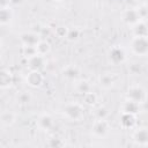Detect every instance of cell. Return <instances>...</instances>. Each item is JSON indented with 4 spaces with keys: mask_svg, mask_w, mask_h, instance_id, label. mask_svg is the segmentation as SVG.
<instances>
[{
    "mask_svg": "<svg viewBox=\"0 0 148 148\" xmlns=\"http://www.w3.org/2000/svg\"><path fill=\"white\" fill-rule=\"evenodd\" d=\"M141 1H148V0H141Z\"/></svg>",
    "mask_w": 148,
    "mask_h": 148,
    "instance_id": "cell-31",
    "label": "cell"
},
{
    "mask_svg": "<svg viewBox=\"0 0 148 148\" xmlns=\"http://www.w3.org/2000/svg\"><path fill=\"white\" fill-rule=\"evenodd\" d=\"M120 124L124 128H133L136 124V114L121 112L120 114Z\"/></svg>",
    "mask_w": 148,
    "mask_h": 148,
    "instance_id": "cell-14",
    "label": "cell"
},
{
    "mask_svg": "<svg viewBox=\"0 0 148 148\" xmlns=\"http://www.w3.org/2000/svg\"><path fill=\"white\" fill-rule=\"evenodd\" d=\"M45 65H46L45 56L37 53L36 56L28 59V67L30 71H42L45 68Z\"/></svg>",
    "mask_w": 148,
    "mask_h": 148,
    "instance_id": "cell-8",
    "label": "cell"
},
{
    "mask_svg": "<svg viewBox=\"0 0 148 148\" xmlns=\"http://www.w3.org/2000/svg\"><path fill=\"white\" fill-rule=\"evenodd\" d=\"M121 112H127V113H133V114H136L138 112H140V104L133 102V101H130V99H126L123 105H121Z\"/></svg>",
    "mask_w": 148,
    "mask_h": 148,
    "instance_id": "cell-17",
    "label": "cell"
},
{
    "mask_svg": "<svg viewBox=\"0 0 148 148\" xmlns=\"http://www.w3.org/2000/svg\"><path fill=\"white\" fill-rule=\"evenodd\" d=\"M74 89L77 94L84 95L88 91H91V84L87 80H76L74 84Z\"/></svg>",
    "mask_w": 148,
    "mask_h": 148,
    "instance_id": "cell-18",
    "label": "cell"
},
{
    "mask_svg": "<svg viewBox=\"0 0 148 148\" xmlns=\"http://www.w3.org/2000/svg\"><path fill=\"white\" fill-rule=\"evenodd\" d=\"M82 102H83V104H86L88 106H92L97 102V95L92 91H88L84 95H82Z\"/></svg>",
    "mask_w": 148,
    "mask_h": 148,
    "instance_id": "cell-21",
    "label": "cell"
},
{
    "mask_svg": "<svg viewBox=\"0 0 148 148\" xmlns=\"http://www.w3.org/2000/svg\"><path fill=\"white\" fill-rule=\"evenodd\" d=\"M106 116H108V111L104 108H101L96 111V118L97 119H106Z\"/></svg>",
    "mask_w": 148,
    "mask_h": 148,
    "instance_id": "cell-28",
    "label": "cell"
},
{
    "mask_svg": "<svg viewBox=\"0 0 148 148\" xmlns=\"http://www.w3.org/2000/svg\"><path fill=\"white\" fill-rule=\"evenodd\" d=\"M9 2L13 5H21L22 2H24V0H9Z\"/></svg>",
    "mask_w": 148,
    "mask_h": 148,
    "instance_id": "cell-29",
    "label": "cell"
},
{
    "mask_svg": "<svg viewBox=\"0 0 148 148\" xmlns=\"http://www.w3.org/2000/svg\"><path fill=\"white\" fill-rule=\"evenodd\" d=\"M54 1H58V2H60V1H62V0H54Z\"/></svg>",
    "mask_w": 148,
    "mask_h": 148,
    "instance_id": "cell-30",
    "label": "cell"
},
{
    "mask_svg": "<svg viewBox=\"0 0 148 148\" xmlns=\"http://www.w3.org/2000/svg\"><path fill=\"white\" fill-rule=\"evenodd\" d=\"M83 112H84L83 106L77 102L67 103L62 108L64 116L71 121H80L83 118Z\"/></svg>",
    "mask_w": 148,
    "mask_h": 148,
    "instance_id": "cell-1",
    "label": "cell"
},
{
    "mask_svg": "<svg viewBox=\"0 0 148 148\" xmlns=\"http://www.w3.org/2000/svg\"><path fill=\"white\" fill-rule=\"evenodd\" d=\"M22 53H23V56H24L27 59H29V58H31V57H34V56H36V54H37V49H36V46L23 45Z\"/></svg>",
    "mask_w": 148,
    "mask_h": 148,
    "instance_id": "cell-23",
    "label": "cell"
},
{
    "mask_svg": "<svg viewBox=\"0 0 148 148\" xmlns=\"http://www.w3.org/2000/svg\"><path fill=\"white\" fill-rule=\"evenodd\" d=\"M131 50L135 56H148V37H133L131 40Z\"/></svg>",
    "mask_w": 148,
    "mask_h": 148,
    "instance_id": "cell-3",
    "label": "cell"
},
{
    "mask_svg": "<svg viewBox=\"0 0 148 148\" xmlns=\"http://www.w3.org/2000/svg\"><path fill=\"white\" fill-rule=\"evenodd\" d=\"M0 120H1V124L3 126L9 127V126H12L16 121V114L13 111H3L1 113Z\"/></svg>",
    "mask_w": 148,
    "mask_h": 148,
    "instance_id": "cell-20",
    "label": "cell"
},
{
    "mask_svg": "<svg viewBox=\"0 0 148 148\" xmlns=\"http://www.w3.org/2000/svg\"><path fill=\"white\" fill-rule=\"evenodd\" d=\"M110 131V124L106 119H97L92 124L91 133L96 138H104Z\"/></svg>",
    "mask_w": 148,
    "mask_h": 148,
    "instance_id": "cell-5",
    "label": "cell"
},
{
    "mask_svg": "<svg viewBox=\"0 0 148 148\" xmlns=\"http://www.w3.org/2000/svg\"><path fill=\"white\" fill-rule=\"evenodd\" d=\"M36 49H37V53H38V54L46 56V54L51 51V45H50L49 42L42 39V40L36 45Z\"/></svg>",
    "mask_w": 148,
    "mask_h": 148,
    "instance_id": "cell-22",
    "label": "cell"
},
{
    "mask_svg": "<svg viewBox=\"0 0 148 148\" xmlns=\"http://www.w3.org/2000/svg\"><path fill=\"white\" fill-rule=\"evenodd\" d=\"M132 140L139 146H148V128L141 127L133 132Z\"/></svg>",
    "mask_w": 148,
    "mask_h": 148,
    "instance_id": "cell-10",
    "label": "cell"
},
{
    "mask_svg": "<svg viewBox=\"0 0 148 148\" xmlns=\"http://www.w3.org/2000/svg\"><path fill=\"white\" fill-rule=\"evenodd\" d=\"M80 37V30L77 28H72V29H68V34H67V39L69 42H75Z\"/></svg>",
    "mask_w": 148,
    "mask_h": 148,
    "instance_id": "cell-24",
    "label": "cell"
},
{
    "mask_svg": "<svg viewBox=\"0 0 148 148\" xmlns=\"http://www.w3.org/2000/svg\"><path fill=\"white\" fill-rule=\"evenodd\" d=\"M13 84V76L9 71L2 69L0 74V87L2 89H7Z\"/></svg>",
    "mask_w": 148,
    "mask_h": 148,
    "instance_id": "cell-19",
    "label": "cell"
},
{
    "mask_svg": "<svg viewBox=\"0 0 148 148\" xmlns=\"http://www.w3.org/2000/svg\"><path fill=\"white\" fill-rule=\"evenodd\" d=\"M31 99V95L28 92V91H22L17 95V102L22 103V104H25V103H29Z\"/></svg>",
    "mask_w": 148,
    "mask_h": 148,
    "instance_id": "cell-26",
    "label": "cell"
},
{
    "mask_svg": "<svg viewBox=\"0 0 148 148\" xmlns=\"http://www.w3.org/2000/svg\"><path fill=\"white\" fill-rule=\"evenodd\" d=\"M142 17L140 15L139 8H127L121 14V20L124 21V23H126L127 25H133L135 24L138 21H140Z\"/></svg>",
    "mask_w": 148,
    "mask_h": 148,
    "instance_id": "cell-6",
    "label": "cell"
},
{
    "mask_svg": "<svg viewBox=\"0 0 148 148\" xmlns=\"http://www.w3.org/2000/svg\"><path fill=\"white\" fill-rule=\"evenodd\" d=\"M131 28L134 37H148V22H146L143 18L138 21Z\"/></svg>",
    "mask_w": 148,
    "mask_h": 148,
    "instance_id": "cell-11",
    "label": "cell"
},
{
    "mask_svg": "<svg viewBox=\"0 0 148 148\" xmlns=\"http://www.w3.org/2000/svg\"><path fill=\"white\" fill-rule=\"evenodd\" d=\"M37 125L43 131H50L53 127V118L49 113H42L37 119Z\"/></svg>",
    "mask_w": 148,
    "mask_h": 148,
    "instance_id": "cell-13",
    "label": "cell"
},
{
    "mask_svg": "<svg viewBox=\"0 0 148 148\" xmlns=\"http://www.w3.org/2000/svg\"><path fill=\"white\" fill-rule=\"evenodd\" d=\"M98 83L104 89H110L116 83V76L112 73H103L98 77Z\"/></svg>",
    "mask_w": 148,
    "mask_h": 148,
    "instance_id": "cell-12",
    "label": "cell"
},
{
    "mask_svg": "<svg viewBox=\"0 0 148 148\" xmlns=\"http://www.w3.org/2000/svg\"><path fill=\"white\" fill-rule=\"evenodd\" d=\"M148 98V95L146 92V90L139 86V84H134V86H131L128 89H127V92H126V99H130V101H133L138 104H143Z\"/></svg>",
    "mask_w": 148,
    "mask_h": 148,
    "instance_id": "cell-2",
    "label": "cell"
},
{
    "mask_svg": "<svg viewBox=\"0 0 148 148\" xmlns=\"http://www.w3.org/2000/svg\"><path fill=\"white\" fill-rule=\"evenodd\" d=\"M108 59L112 65L123 64L126 60V52L120 46H113L108 52Z\"/></svg>",
    "mask_w": 148,
    "mask_h": 148,
    "instance_id": "cell-4",
    "label": "cell"
},
{
    "mask_svg": "<svg viewBox=\"0 0 148 148\" xmlns=\"http://www.w3.org/2000/svg\"><path fill=\"white\" fill-rule=\"evenodd\" d=\"M54 34H56V36L58 38H66L67 37V34H68V28L62 27V25L57 27L54 29Z\"/></svg>",
    "mask_w": 148,
    "mask_h": 148,
    "instance_id": "cell-25",
    "label": "cell"
},
{
    "mask_svg": "<svg viewBox=\"0 0 148 148\" xmlns=\"http://www.w3.org/2000/svg\"><path fill=\"white\" fill-rule=\"evenodd\" d=\"M25 82L31 88H39L44 82V76L40 71H30L25 76Z\"/></svg>",
    "mask_w": 148,
    "mask_h": 148,
    "instance_id": "cell-7",
    "label": "cell"
},
{
    "mask_svg": "<svg viewBox=\"0 0 148 148\" xmlns=\"http://www.w3.org/2000/svg\"><path fill=\"white\" fill-rule=\"evenodd\" d=\"M62 75L67 80L71 81H76L80 76V69L75 65H68L62 69Z\"/></svg>",
    "mask_w": 148,
    "mask_h": 148,
    "instance_id": "cell-15",
    "label": "cell"
},
{
    "mask_svg": "<svg viewBox=\"0 0 148 148\" xmlns=\"http://www.w3.org/2000/svg\"><path fill=\"white\" fill-rule=\"evenodd\" d=\"M21 43L23 45H29V46H36L40 40V35L35 32V31H30V32H23L20 36Z\"/></svg>",
    "mask_w": 148,
    "mask_h": 148,
    "instance_id": "cell-9",
    "label": "cell"
},
{
    "mask_svg": "<svg viewBox=\"0 0 148 148\" xmlns=\"http://www.w3.org/2000/svg\"><path fill=\"white\" fill-rule=\"evenodd\" d=\"M49 146H51V147H62V146H65V142L61 140V139H50V141H49Z\"/></svg>",
    "mask_w": 148,
    "mask_h": 148,
    "instance_id": "cell-27",
    "label": "cell"
},
{
    "mask_svg": "<svg viewBox=\"0 0 148 148\" xmlns=\"http://www.w3.org/2000/svg\"><path fill=\"white\" fill-rule=\"evenodd\" d=\"M13 20V9L8 6H2L0 10V23L1 25H7Z\"/></svg>",
    "mask_w": 148,
    "mask_h": 148,
    "instance_id": "cell-16",
    "label": "cell"
}]
</instances>
